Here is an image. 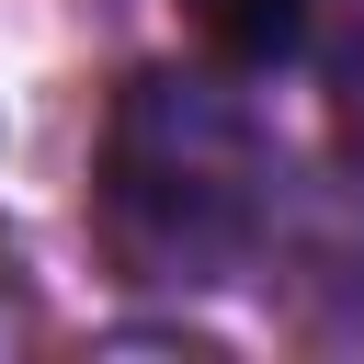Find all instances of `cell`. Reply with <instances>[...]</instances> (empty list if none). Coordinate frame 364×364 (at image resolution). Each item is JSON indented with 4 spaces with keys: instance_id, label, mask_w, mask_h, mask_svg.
I'll use <instances>...</instances> for the list:
<instances>
[{
    "instance_id": "6da1fadb",
    "label": "cell",
    "mask_w": 364,
    "mask_h": 364,
    "mask_svg": "<svg viewBox=\"0 0 364 364\" xmlns=\"http://www.w3.org/2000/svg\"><path fill=\"white\" fill-rule=\"evenodd\" d=\"M262 136L216 80L148 68L102 136V239L136 284H216L262 228Z\"/></svg>"
},
{
    "instance_id": "7a4b0ae2",
    "label": "cell",
    "mask_w": 364,
    "mask_h": 364,
    "mask_svg": "<svg viewBox=\"0 0 364 364\" xmlns=\"http://www.w3.org/2000/svg\"><path fill=\"white\" fill-rule=\"evenodd\" d=\"M307 11H318V0H182V23L205 34V57H228V68L296 57V46H307Z\"/></svg>"
}]
</instances>
